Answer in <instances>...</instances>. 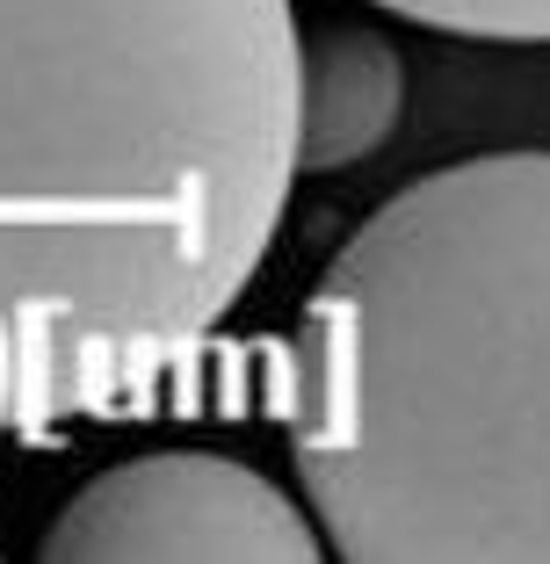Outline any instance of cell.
I'll use <instances>...</instances> for the list:
<instances>
[{"instance_id": "cell-1", "label": "cell", "mask_w": 550, "mask_h": 564, "mask_svg": "<svg viewBox=\"0 0 550 564\" xmlns=\"http://www.w3.org/2000/svg\"><path fill=\"white\" fill-rule=\"evenodd\" d=\"M290 0H0V434L145 413L298 182Z\"/></svg>"}, {"instance_id": "cell-2", "label": "cell", "mask_w": 550, "mask_h": 564, "mask_svg": "<svg viewBox=\"0 0 550 564\" xmlns=\"http://www.w3.org/2000/svg\"><path fill=\"white\" fill-rule=\"evenodd\" d=\"M276 413L355 564H550V152L399 188L312 282Z\"/></svg>"}, {"instance_id": "cell-3", "label": "cell", "mask_w": 550, "mask_h": 564, "mask_svg": "<svg viewBox=\"0 0 550 564\" xmlns=\"http://www.w3.org/2000/svg\"><path fill=\"white\" fill-rule=\"evenodd\" d=\"M51 564H319L326 535L233 456L152 448L87 478L44 529Z\"/></svg>"}, {"instance_id": "cell-4", "label": "cell", "mask_w": 550, "mask_h": 564, "mask_svg": "<svg viewBox=\"0 0 550 564\" xmlns=\"http://www.w3.org/2000/svg\"><path fill=\"white\" fill-rule=\"evenodd\" d=\"M406 109L399 44L369 22H326L298 44V174H348L391 145Z\"/></svg>"}, {"instance_id": "cell-5", "label": "cell", "mask_w": 550, "mask_h": 564, "mask_svg": "<svg viewBox=\"0 0 550 564\" xmlns=\"http://www.w3.org/2000/svg\"><path fill=\"white\" fill-rule=\"evenodd\" d=\"M399 22L442 36H485V44H550V0H377Z\"/></svg>"}]
</instances>
